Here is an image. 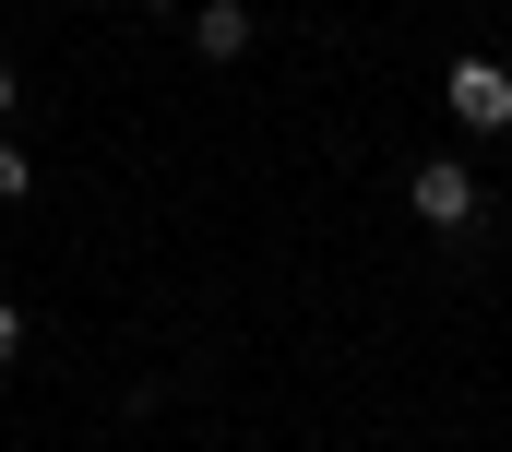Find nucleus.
Masks as SVG:
<instances>
[{
    "label": "nucleus",
    "mask_w": 512,
    "mask_h": 452,
    "mask_svg": "<svg viewBox=\"0 0 512 452\" xmlns=\"http://www.w3.org/2000/svg\"><path fill=\"white\" fill-rule=\"evenodd\" d=\"M405 203H417V215L441 226V238H465V226L489 215V203H477V167H465V155H417V179H405Z\"/></svg>",
    "instance_id": "obj_1"
},
{
    "label": "nucleus",
    "mask_w": 512,
    "mask_h": 452,
    "mask_svg": "<svg viewBox=\"0 0 512 452\" xmlns=\"http://www.w3.org/2000/svg\"><path fill=\"white\" fill-rule=\"evenodd\" d=\"M441 108L465 119V131H512V72L501 60H453L441 72Z\"/></svg>",
    "instance_id": "obj_2"
},
{
    "label": "nucleus",
    "mask_w": 512,
    "mask_h": 452,
    "mask_svg": "<svg viewBox=\"0 0 512 452\" xmlns=\"http://www.w3.org/2000/svg\"><path fill=\"white\" fill-rule=\"evenodd\" d=\"M191 48H203L215 72H227V60H251V12H239V0H203V12H191Z\"/></svg>",
    "instance_id": "obj_3"
},
{
    "label": "nucleus",
    "mask_w": 512,
    "mask_h": 452,
    "mask_svg": "<svg viewBox=\"0 0 512 452\" xmlns=\"http://www.w3.org/2000/svg\"><path fill=\"white\" fill-rule=\"evenodd\" d=\"M24 191H36V167H24V155H12V131H0V203H24Z\"/></svg>",
    "instance_id": "obj_4"
},
{
    "label": "nucleus",
    "mask_w": 512,
    "mask_h": 452,
    "mask_svg": "<svg viewBox=\"0 0 512 452\" xmlns=\"http://www.w3.org/2000/svg\"><path fill=\"white\" fill-rule=\"evenodd\" d=\"M12 357H24V310L0 298V369H12Z\"/></svg>",
    "instance_id": "obj_5"
},
{
    "label": "nucleus",
    "mask_w": 512,
    "mask_h": 452,
    "mask_svg": "<svg viewBox=\"0 0 512 452\" xmlns=\"http://www.w3.org/2000/svg\"><path fill=\"white\" fill-rule=\"evenodd\" d=\"M0 119H12V72H0Z\"/></svg>",
    "instance_id": "obj_6"
},
{
    "label": "nucleus",
    "mask_w": 512,
    "mask_h": 452,
    "mask_svg": "<svg viewBox=\"0 0 512 452\" xmlns=\"http://www.w3.org/2000/svg\"><path fill=\"white\" fill-rule=\"evenodd\" d=\"M143 12H179V0H143Z\"/></svg>",
    "instance_id": "obj_7"
}]
</instances>
